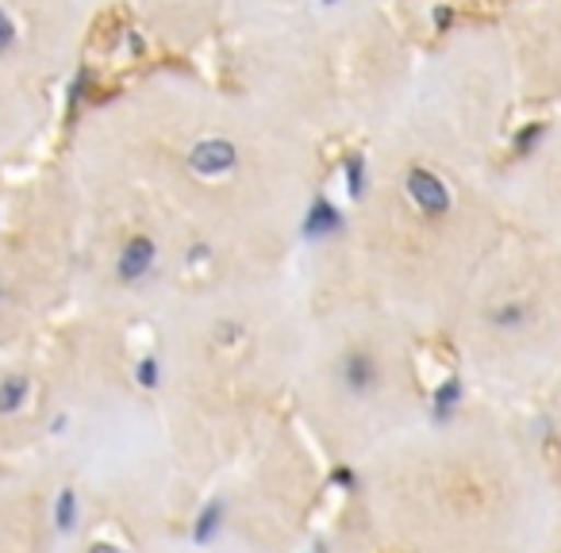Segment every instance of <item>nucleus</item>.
<instances>
[{
  "instance_id": "f3484780",
  "label": "nucleus",
  "mask_w": 561,
  "mask_h": 553,
  "mask_svg": "<svg viewBox=\"0 0 561 553\" xmlns=\"http://www.w3.org/2000/svg\"><path fill=\"white\" fill-rule=\"evenodd\" d=\"M43 438V373L35 350L0 354V465L32 461Z\"/></svg>"
},
{
  "instance_id": "6ab92c4d",
  "label": "nucleus",
  "mask_w": 561,
  "mask_h": 553,
  "mask_svg": "<svg viewBox=\"0 0 561 553\" xmlns=\"http://www.w3.org/2000/svg\"><path fill=\"white\" fill-rule=\"evenodd\" d=\"M66 553H193L185 530H119L78 519Z\"/></svg>"
},
{
  "instance_id": "f257e3e1",
  "label": "nucleus",
  "mask_w": 561,
  "mask_h": 553,
  "mask_svg": "<svg viewBox=\"0 0 561 553\" xmlns=\"http://www.w3.org/2000/svg\"><path fill=\"white\" fill-rule=\"evenodd\" d=\"M66 147L142 181L193 234L204 273L293 269L328 185V147L178 58L93 96Z\"/></svg>"
},
{
  "instance_id": "9b49d317",
  "label": "nucleus",
  "mask_w": 561,
  "mask_h": 553,
  "mask_svg": "<svg viewBox=\"0 0 561 553\" xmlns=\"http://www.w3.org/2000/svg\"><path fill=\"white\" fill-rule=\"evenodd\" d=\"M81 196L66 154L24 170L0 196V354L35 350L73 315Z\"/></svg>"
},
{
  "instance_id": "20e7f679",
  "label": "nucleus",
  "mask_w": 561,
  "mask_h": 553,
  "mask_svg": "<svg viewBox=\"0 0 561 553\" xmlns=\"http://www.w3.org/2000/svg\"><path fill=\"white\" fill-rule=\"evenodd\" d=\"M354 488L377 553H535L561 484L535 419L481 396L427 412L354 469Z\"/></svg>"
},
{
  "instance_id": "f8f14e48",
  "label": "nucleus",
  "mask_w": 561,
  "mask_h": 553,
  "mask_svg": "<svg viewBox=\"0 0 561 553\" xmlns=\"http://www.w3.org/2000/svg\"><path fill=\"white\" fill-rule=\"evenodd\" d=\"M404 112L496 165L519 131L523 96L512 47L492 12L454 16L423 39Z\"/></svg>"
},
{
  "instance_id": "9d476101",
  "label": "nucleus",
  "mask_w": 561,
  "mask_h": 553,
  "mask_svg": "<svg viewBox=\"0 0 561 553\" xmlns=\"http://www.w3.org/2000/svg\"><path fill=\"white\" fill-rule=\"evenodd\" d=\"M323 458L300 435L297 423H277L188 496V550L305 553L323 530Z\"/></svg>"
},
{
  "instance_id": "b1692460",
  "label": "nucleus",
  "mask_w": 561,
  "mask_h": 553,
  "mask_svg": "<svg viewBox=\"0 0 561 553\" xmlns=\"http://www.w3.org/2000/svg\"><path fill=\"white\" fill-rule=\"evenodd\" d=\"M66 4H70L89 27H96L104 16H112V12H127L131 0H66Z\"/></svg>"
},
{
  "instance_id": "39448f33",
  "label": "nucleus",
  "mask_w": 561,
  "mask_h": 553,
  "mask_svg": "<svg viewBox=\"0 0 561 553\" xmlns=\"http://www.w3.org/2000/svg\"><path fill=\"white\" fill-rule=\"evenodd\" d=\"M43 373V465L78 519L119 530H185L178 473L135 331L73 312L35 346Z\"/></svg>"
},
{
  "instance_id": "4468645a",
  "label": "nucleus",
  "mask_w": 561,
  "mask_h": 553,
  "mask_svg": "<svg viewBox=\"0 0 561 553\" xmlns=\"http://www.w3.org/2000/svg\"><path fill=\"white\" fill-rule=\"evenodd\" d=\"M489 181L507 231L561 239V108L515 131Z\"/></svg>"
},
{
  "instance_id": "7ed1b4c3",
  "label": "nucleus",
  "mask_w": 561,
  "mask_h": 553,
  "mask_svg": "<svg viewBox=\"0 0 561 553\" xmlns=\"http://www.w3.org/2000/svg\"><path fill=\"white\" fill-rule=\"evenodd\" d=\"M489 177L484 158L400 112L366 142L331 285L389 308L420 338H443L507 234Z\"/></svg>"
},
{
  "instance_id": "423d86ee",
  "label": "nucleus",
  "mask_w": 561,
  "mask_h": 553,
  "mask_svg": "<svg viewBox=\"0 0 561 553\" xmlns=\"http://www.w3.org/2000/svg\"><path fill=\"white\" fill-rule=\"evenodd\" d=\"M423 39L392 0H320L234 20L216 50L231 85L308 139L366 147L404 112Z\"/></svg>"
},
{
  "instance_id": "4be33fe9",
  "label": "nucleus",
  "mask_w": 561,
  "mask_h": 553,
  "mask_svg": "<svg viewBox=\"0 0 561 553\" xmlns=\"http://www.w3.org/2000/svg\"><path fill=\"white\" fill-rule=\"evenodd\" d=\"M305 553H377L374 542L358 530V522H339V527H328L316 534V542L308 545Z\"/></svg>"
},
{
  "instance_id": "1a4fd4ad",
  "label": "nucleus",
  "mask_w": 561,
  "mask_h": 553,
  "mask_svg": "<svg viewBox=\"0 0 561 553\" xmlns=\"http://www.w3.org/2000/svg\"><path fill=\"white\" fill-rule=\"evenodd\" d=\"M443 338L484 400H535L561 366V239L507 231Z\"/></svg>"
},
{
  "instance_id": "a211bd4d",
  "label": "nucleus",
  "mask_w": 561,
  "mask_h": 553,
  "mask_svg": "<svg viewBox=\"0 0 561 553\" xmlns=\"http://www.w3.org/2000/svg\"><path fill=\"white\" fill-rule=\"evenodd\" d=\"M131 24L162 58H178L224 35L231 0H131Z\"/></svg>"
},
{
  "instance_id": "393cba45",
  "label": "nucleus",
  "mask_w": 561,
  "mask_h": 553,
  "mask_svg": "<svg viewBox=\"0 0 561 553\" xmlns=\"http://www.w3.org/2000/svg\"><path fill=\"white\" fill-rule=\"evenodd\" d=\"M535 553H561V488H558V499H553L550 522H546V530H542V538H538Z\"/></svg>"
},
{
  "instance_id": "ddd939ff",
  "label": "nucleus",
  "mask_w": 561,
  "mask_h": 553,
  "mask_svg": "<svg viewBox=\"0 0 561 553\" xmlns=\"http://www.w3.org/2000/svg\"><path fill=\"white\" fill-rule=\"evenodd\" d=\"M89 39L93 27L66 0H0V81L55 101Z\"/></svg>"
},
{
  "instance_id": "dca6fc26",
  "label": "nucleus",
  "mask_w": 561,
  "mask_h": 553,
  "mask_svg": "<svg viewBox=\"0 0 561 553\" xmlns=\"http://www.w3.org/2000/svg\"><path fill=\"white\" fill-rule=\"evenodd\" d=\"M492 16L512 47L523 108H561V0H512Z\"/></svg>"
},
{
  "instance_id": "0eeeda50",
  "label": "nucleus",
  "mask_w": 561,
  "mask_h": 553,
  "mask_svg": "<svg viewBox=\"0 0 561 553\" xmlns=\"http://www.w3.org/2000/svg\"><path fill=\"white\" fill-rule=\"evenodd\" d=\"M420 343L400 315L362 292L328 285L312 297L289 419L323 465L362 469L431 412Z\"/></svg>"
},
{
  "instance_id": "aec40b11",
  "label": "nucleus",
  "mask_w": 561,
  "mask_h": 553,
  "mask_svg": "<svg viewBox=\"0 0 561 553\" xmlns=\"http://www.w3.org/2000/svg\"><path fill=\"white\" fill-rule=\"evenodd\" d=\"M530 404H535V415H530V419H535L538 438H542V450H546V458H550L553 473H558V484H561V366H558V373L542 384V392H538Z\"/></svg>"
},
{
  "instance_id": "f03ea898",
  "label": "nucleus",
  "mask_w": 561,
  "mask_h": 553,
  "mask_svg": "<svg viewBox=\"0 0 561 553\" xmlns=\"http://www.w3.org/2000/svg\"><path fill=\"white\" fill-rule=\"evenodd\" d=\"M308 331L312 292L293 269L204 273L150 323V392L188 496L289 419Z\"/></svg>"
},
{
  "instance_id": "2eb2a0df",
  "label": "nucleus",
  "mask_w": 561,
  "mask_h": 553,
  "mask_svg": "<svg viewBox=\"0 0 561 553\" xmlns=\"http://www.w3.org/2000/svg\"><path fill=\"white\" fill-rule=\"evenodd\" d=\"M73 527L78 511L47 469L0 465V553H66Z\"/></svg>"
},
{
  "instance_id": "6e6552de",
  "label": "nucleus",
  "mask_w": 561,
  "mask_h": 553,
  "mask_svg": "<svg viewBox=\"0 0 561 553\" xmlns=\"http://www.w3.org/2000/svg\"><path fill=\"white\" fill-rule=\"evenodd\" d=\"M62 154L81 196L73 312L147 335L204 277L201 250L185 223L127 170L78 147H62Z\"/></svg>"
},
{
  "instance_id": "412c9836",
  "label": "nucleus",
  "mask_w": 561,
  "mask_h": 553,
  "mask_svg": "<svg viewBox=\"0 0 561 553\" xmlns=\"http://www.w3.org/2000/svg\"><path fill=\"white\" fill-rule=\"evenodd\" d=\"M423 35L435 32V20L438 16H466V12H496L512 0H392Z\"/></svg>"
},
{
  "instance_id": "5701e85b",
  "label": "nucleus",
  "mask_w": 561,
  "mask_h": 553,
  "mask_svg": "<svg viewBox=\"0 0 561 553\" xmlns=\"http://www.w3.org/2000/svg\"><path fill=\"white\" fill-rule=\"evenodd\" d=\"M308 4H320V0H231V16H227V27H231L234 20H250V16H273V12L308 9Z\"/></svg>"
}]
</instances>
